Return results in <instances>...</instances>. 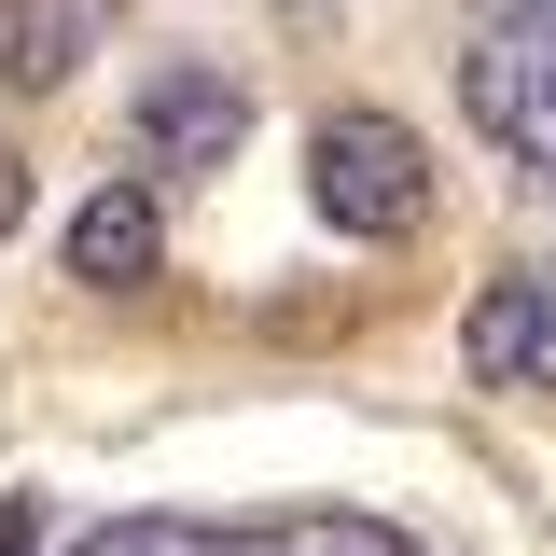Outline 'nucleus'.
Here are the masks:
<instances>
[{
    "label": "nucleus",
    "instance_id": "obj_1",
    "mask_svg": "<svg viewBox=\"0 0 556 556\" xmlns=\"http://www.w3.org/2000/svg\"><path fill=\"white\" fill-rule=\"evenodd\" d=\"M306 195H320V223L334 237H417L431 223V139L404 126V112H320V139H306Z\"/></svg>",
    "mask_w": 556,
    "mask_h": 556
},
{
    "label": "nucleus",
    "instance_id": "obj_2",
    "mask_svg": "<svg viewBox=\"0 0 556 556\" xmlns=\"http://www.w3.org/2000/svg\"><path fill=\"white\" fill-rule=\"evenodd\" d=\"M126 139H139V167H237V139H251V98L223 84V70H153L139 84V112H126Z\"/></svg>",
    "mask_w": 556,
    "mask_h": 556
},
{
    "label": "nucleus",
    "instance_id": "obj_3",
    "mask_svg": "<svg viewBox=\"0 0 556 556\" xmlns=\"http://www.w3.org/2000/svg\"><path fill=\"white\" fill-rule=\"evenodd\" d=\"M543 70H556V28H515V14H501L473 56H459V112H473L501 153H529V139H543Z\"/></svg>",
    "mask_w": 556,
    "mask_h": 556
},
{
    "label": "nucleus",
    "instance_id": "obj_4",
    "mask_svg": "<svg viewBox=\"0 0 556 556\" xmlns=\"http://www.w3.org/2000/svg\"><path fill=\"white\" fill-rule=\"evenodd\" d=\"M153 265H167V208L139 195V181H98V195L70 208V278L84 292H139Z\"/></svg>",
    "mask_w": 556,
    "mask_h": 556
},
{
    "label": "nucleus",
    "instance_id": "obj_5",
    "mask_svg": "<svg viewBox=\"0 0 556 556\" xmlns=\"http://www.w3.org/2000/svg\"><path fill=\"white\" fill-rule=\"evenodd\" d=\"M459 362H473V390H529L556 362V292L543 278H486L473 320H459Z\"/></svg>",
    "mask_w": 556,
    "mask_h": 556
},
{
    "label": "nucleus",
    "instance_id": "obj_6",
    "mask_svg": "<svg viewBox=\"0 0 556 556\" xmlns=\"http://www.w3.org/2000/svg\"><path fill=\"white\" fill-rule=\"evenodd\" d=\"M70 70H84V0H0V84L56 98Z\"/></svg>",
    "mask_w": 556,
    "mask_h": 556
},
{
    "label": "nucleus",
    "instance_id": "obj_7",
    "mask_svg": "<svg viewBox=\"0 0 556 556\" xmlns=\"http://www.w3.org/2000/svg\"><path fill=\"white\" fill-rule=\"evenodd\" d=\"M14 223H28V153L0 139V237H14Z\"/></svg>",
    "mask_w": 556,
    "mask_h": 556
},
{
    "label": "nucleus",
    "instance_id": "obj_8",
    "mask_svg": "<svg viewBox=\"0 0 556 556\" xmlns=\"http://www.w3.org/2000/svg\"><path fill=\"white\" fill-rule=\"evenodd\" d=\"M42 543V515H28V501H14V515H0V556H28Z\"/></svg>",
    "mask_w": 556,
    "mask_h": 556
}]
</instances>
